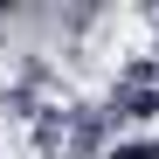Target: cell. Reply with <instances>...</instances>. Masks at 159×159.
Listing matches in <instances>:
<instances>
[{"instance_id":"1","label":"cell","mask_w":159,"mask_h":159,"mask_svg":"<svg viewBox=\"0 0 159 159\" xmlns=\"http://www.w3.org/2000/svg\"><path fill=\"white\" fill-rule=\"evenodd\" d=\"M111 159H159V131H131V139H118Z\"/></svg>"}]
</instances>
